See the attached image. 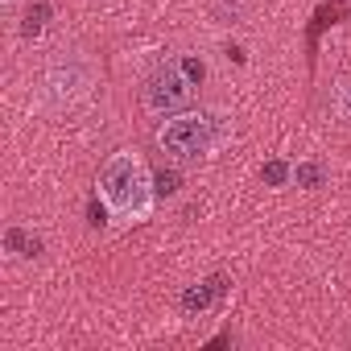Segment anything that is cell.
Returning a JSON list of instances; mask_svg holds the SVG:
<instances>
[{
  "label": "cell",
  "instance_id": "1",
  "mask_svg": "<svg viewBox=\"0 0 351 351\" xmlns=\"http://www.w3.org/2000/svg\"><path fill=\"white\" fill-rule=\"evenodd\" d=\"M95 195H99L108 219L120 223V228L145 223L153 215V203H157L153 173H149L145 157L132 153V149H120V153H112L104 161L99 178H95Z\"/></svg>",
  "mask_w": 351,
  "mask_h": 351
},
{
  "label": "cell",
  "instance_id": "2",
  "mask_svg": "<svg viewBox=\"0 0 351 351\" xmlns=\"http://www.w3.org/2000/svg\"><path fill=\"white\" fill-rule=\"evenodd\" d=\"M157 145L169 161H178V165H191V161H203L215 145H219V128H215V116L211 112H173L161 120L157 128Z\"/></svg>",
  "mask_w": 351,
  "mask_h": 351
},
{
  "label": "cell",
  "instance_id": "3",
  "mask_svg": "<svg viewBox=\"0 0 351 351\" xmlns=\"http://www.w3.org/2000/svg\"><path fill=\"white\" fill-rule=\"evenodd\" d=\"M195 99V79L182 71V62H165L157 66V75L149 79L145 104L153 116H173V112H186Z\"/></svg>",
  "mask_w": 351,
  "mask_h": 351
},
{
  "label": "cell",
  "instance_id": "4",
  "mask_svg": "<svg viewBox=\"0 0 351 351\" xmlns=\"http://www.w3.org/2000/svg\"><path fill=\"white\" fill-rule=\"evenodd\" d=\"M322 178H326V169H322L318 161H298V165H293V186H302V191L322 186Z\"/></svg>",
  "mask_w": 351,
  "mask_h": 351
},
{
  "label": "cell",
  "instance_id": "5",
  "mask_svg": "<svg viewBox=\"0 0 351 351\" xmlns=\"http://www.w3.org/2000/svg\"><path fill=\"white\" fill-rule=\"evenodd\" d=\"M207 302H211V289H203V285L199 289H186V298H182L186 310H207Z\"/></svg>",
  "mask_w": 351,
  "mask_h": 351
},
{
  "label": "cell",
  "instance_id": "6",
  "mask_svg": "<svg viewBox=\"0 0 351 351\" xmlns=\"http://www.w3.org/2000/svg\"><path fill=\"white\" fill-rule=\"evenodd\" d=\"M265 178H269V182H277V186H281V182H285V178H293V169H285V165H281V161H273V165H265Z\"/></svg>",
  "mask_w": 351,
  "mask_h": 351
},
{
  "label": "cell",
  "instance_id": "7",
  "mask_svg": "<svg viewBox=\"0 0 351 351\" xmlns=\"http://www.w3.org/2000/svg\"><path fill=\"white\" fill-rule=\"evenodd\" d=\"M21 244H25V232H21V228H13V232H9V248L17 252ZM38 248H42V244H29V256H38Z\"/></svg>",
  "mask_w": 351,
  "mask_h": 351
},
{
  "label": "cell",
  "instance_id": "8",
  "mask_svg": "<svg viewBox=\"0 0 351 351\" xmlns=\"http://www.w3.org/2000/svg\"><path fill=\"white\" fill-rule=\"evenodd\" d=\"M182 71H186V75H191V79H195V83H199V79H203V62H182Z\"/></svg>",
  "mask_w": 351,
  "mask_h": 351
},
{
  "label": "cell",
  "instance_id": "9",
  "mask_svg": "<svg viewBox=\"0 0 351 351\" xmlns=\"http://www.w3.org/2000/svg\"><path fill=\"white\" fill-rule=\"evenodd\" d=\"M343 112H347V120H351V95H347V108H343Z\"/></svg>",
  "mask_w": 351,
  "mask_h": 351
},
{
  "label": "cell",
  "instance_id": "10",
  "mask_svg": "<svg viewBox=\"0 0 351 351\" xmlns=\"http://www.w3.org/2000/svg\"><path fill=\"white\" fill-rule=\"evenodd\" d=\"M5 5H9V9H13V5H17V0H5Z\"/></svg>",
  "mask_w": 351,
  "mask_h": 351
}]
</instances>
